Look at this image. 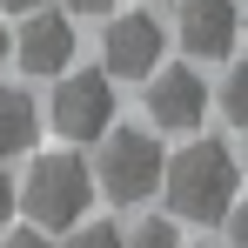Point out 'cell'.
Wrapping results in <instances>:
<instances>
[{"mask_svg":"<svg viewBox=\"0 0 248 248\" xmlns=\"http://www.w3.org/2000/svg\"><path fill=\"white\" fill-rule=\"evenodd\" d=\"M242 161L221 148V141H188L174 161H168L161 195L181 221H228V208L242 202Z\"/></svg>","mask_w":248,"mask_h":248,"instance_id":"1","label":"cell"},{"mask_svg":"<svg viewBox=\"0 0 248 248\" xmlns=\"http://www.w3.org/2000/svg\"><path fill=\"white\" fill-rule=\"evenodd\" d=\"M94 168L81 155H41L34 174H27V188H20V208L34 215V228L47 235H67V228H81L87 208H94Z\"/></svg>","mask_w":248,"mask_h":248,"instance_id":"2","label":"cell"},{"mask_svg":"<svg viewBox=\"0 0 248 248\" xmlns=\"http://www.w3.org/2000/svg\"><path fill=\"white\" fill-rule=\"evenodd\" d=\"M94 181H101L108 202H148V195H161V181H168L161 141L141 134V127H108V134H101V168H94Z\"/></svg>","mask_w":248,"mask_h":248,"instance_id":"3","label":"cell"},{"mask_svg":"<svg viewBox=\"0 0 248 248\" xmlns=\"http://www.w3.org/2000/svg\"><path fill=\"white\" fill-rule=\"evenodd\" d=\"M47 121L61 141H101L108 127H114V74L108 67H87V74H61L54 87V108H47Z\"/></svg>","mask_w":248,"mask_h":248,"instance_id":"4","label":"cell"},{"mask_svg":"<svg viewBox=\"0 0 248 248\" xmlns=\"http://www.w3.org/2000/svg\"><path fill=\"white\" fill-rule=\"evenodd\" d=\"M161 20L155 14H121V20H108V34H101V67L114 74V81H148L155 67H161Z\"/></svg>","mask_w":248,"mask_h":248,"instance_id":"5","label":"cell"},{"mask_svg":"<svg viewBox=\"0 0 248 248\" xmlns=\"http://www.w3.org/2000/svg\"><path fill=\"white\" fill-rule=\"evenodd\" d=\"M208 114V87L195 67H155L148 74V121L161 134H195Z\"/></svg>","mask_w":248,"mask_h":248,"instance_id":"6","label":"cell"},{"mask_svg":"<svg viewBox=\"0 0 248 248\" xmlns=\"http://www.w3.org/2000/svg\"><path fill=\"white\" fill-rule=\"evenodd\" d=\"M14 61H20L27 74H67V61H74L67 7H61V14H54V7H34V14L20 20V34H14Z\"/></svg>","mask_w":248,"mask_h":248,"instance_id":"7","label":"cell"},{"mask_svg":"<svg viewBox=\"0 0 248 248\" xmlns=\"http://www.w3.org/2000/svg\"><path fill=\"white\" fill-rule=\"evenodd\" d=\"M174 34L195 61H228V47L242 34V14H235V0H181Z\"/></svg>","mask_w":248,"mask_h":248,"instance_id":"8","label":"cell"},{"mask_svg":"<svg viewBox=\"0 0 248 248\" xmlns=\"http://www.w3.org/2000/svg\"><path fill=\"white\" fill-rule=\"evenodd\" d=\"M34 141H41V108H34V94L0 87V161L34 155Z\"/></svg>","mask_w":248,"mask_h":248,"instance_id":"9","label":"cell"},{"mask_svg":"<svg viewBox=\"0 0 248 248\" xmlns=\"http://www.w3.org/2000/svg\"><path fill=\"white\" fill-rule=\"evenodd\" d=\"M215 108L228 114V127H248V61L228 67V81H221V101H215Z\"/></svg>","mask_w":248,"mask_h":248,"instance_id":"10","label":"cell"},{"mask_svg":"<svg viewBox=\"0 0 248 248\" xmlns=\"http://www.w3.org/2000/svg\"><path fill=\"white\" fill-rule=\"evenodd\" d=\"M127 248H181V228H174L168 215H148V221H134Z\"/></svg>","mask_w":248,"mask_h":248,"instance_id":"11","label":"cell"},{"mask_svg":"<svg viewBox=\"0 0 248 248\" xmlns=\"http://www.w3.org/2000/svg\"><path fill=\"white\" fill-rule=\"evenodd\" d=\"M67 248H127V242H121V228H108V221H81L67 235Z\"/></svg>","mask_w":248,"mask_h":248,"instance_id":"12","label":"cell"},{"mask_svg":"<svg viewBox=\"0 0 248 248\" xmlns=\"http://www.w3.org/2000/svg\"><path fill=\"white\" fill-rule=\"evenodd\" d=\"M228 248H248V202L228 208Z\"/></svg>","mask_w":248,"mask_h":248,"instance_id":"13","label":"cell"},{"mask_svg":"<svg viewBox=\"0 0 248 248\" xmlns=\"http://www.w3.org/2000/svg\"><path fill=\"white\" fill-rule=\"evenodd\" d=\"M0 248H54V242H47V228H20V235H7Z\"/></svg>","mask_w":248,"mask_h":248,"instance_id":"14","label":"cell"},{"mask_svg":"<svg viewBox=\"0 0 248 248\" xmlns=\"http://www.w3.org/2000/svg\"><path fill=\"white\" fill-rule=\"evenodd\" d=\"M7 221H14V181L0 174V235H7Z\"/></svg>","mask_w":248,"mask_h":248,"instance_id":"15","label":"cell"},{"mask_svg":"<svg viewBox=\"0 0 248 248\" xmlns=\"http://www.w3.org/2000/svg\"><path fill=\"white\" fill-rule=\"evenodd\" d=\"M67 14H114V0H61Z\"/></svg>","mask_w":248,"mask_h":248,"instance_id":"16","label":"cell"},{"mask_svg":"<svg viewBox=\"0 0 248 248\" xmlns=\"http://www.w3.org/2000/svg\"><path fill=\"white\" fill-rule=\"evenodd\" d=\"M0 7H14V14H34V7H47V0H0Z\"/></svg>","mask_w":248,"mask_h":248,"instance_id":"17","label":"cell"},{"mask_svg":"<svg viewBox=\"0 0 248 248\" xmlns=\"http://www.w3.org/2000/svg\"><path fill=\"white\" fill-rule=\"evenodd\" d=\"M7 54H14V34H7V20H0V61H7Z\"/></svg>","mask_w":248,"mask_h":248,"instance_id":"18","label":"cell"},{"mask_svg":"<svg viewBox=\"0 0 248 248\" xmlns=\"http://www.w3.org/2000/svg\"><path fill=\"white\" fill-rule=\"evenodd\" d=\"M242 168H248V161H242Z\"/></svg>","mask_w":248,"mask_h":248,"instance_id":"19","label":"cell"}]
</instances>
